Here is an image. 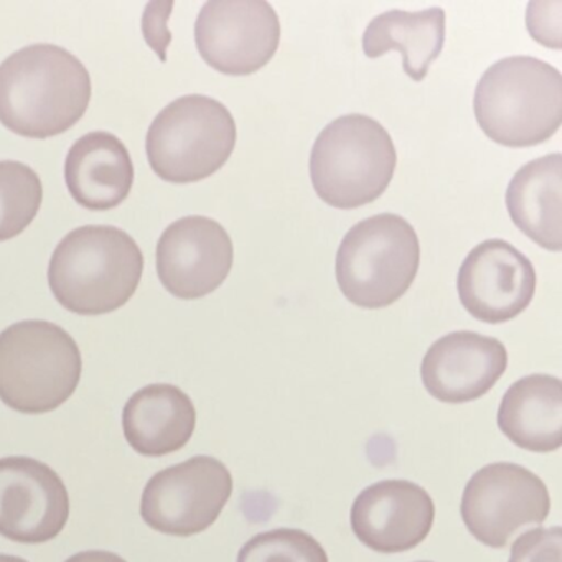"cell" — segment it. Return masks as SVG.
Masks as SVG:
<instances>
[{
    "label": "cell",
    "mask_w": 562,
    "mask_h": 562,
    "mask_svg": "<svg viewBox=\"0 0 562 562\" xmlns=\"http://www.w3.org/2000/svg\"><path fill=\"white\" fill-rule=\"evenodd\" d=\"M350 518L355 536L367 548L396 554L416 548L429 536L436 506L423 486L383 480L357 496Z\"/></svg>",
    "instance_id": "14"
},
{
    "label": "cell",
    "mask_w": 562,
    "mask_h": 562,
    "mask_svg": "<svg viewBox=\"0 0 562 562\" xmlns=\"http://www.w3.org/2000/svg\"><path fill=\"white\" fill-rule=\"evenodd\" d=\"M506 209L513 223L536 245L561 251V154H549L522 166L506 189Z\"/></svg>",
    "instance_id": "18"
},
{
    "label": "cell",
    "mask_w": 562,
    "mask_h": 562,
    "mask_svg": "<svg viewBox=\"0 0 562 562\" xmlns=\"http://www.w3.org/2000/svg\"><path fill=\"white\" fill-rule=\"evenodd\" d=\"M397 166L390 133L373 117L347 114L331 121L315 139L311 180L327 205L358 209L380 199Z\"/></svg>",
    "instance_id": "5"
},
{
    "label": "cell",
    "mask_w": 562,
    "mask_h": 562,
    "mask_svg": "<svg viewBox=\"0 0 562 562\" xmlns=\"http://www.w3.org/2000/svg\"><path fill=\"white\" fill-rule=\"evenodd\" d=\"M508 562H562V529H529L513 542Z\"/></svg>",
    "instance_id": "23"
},
{
    "label": "cell",
    "mask_w": 562,
    "mask_h": 562,
    "mask_svg": "<svg viewBox=\"0 0 562 562\" xmlns=\"http://www.w3.org/2000/svg\"><path fill=\"white\" fill-rule=\"evenodd\" d=\"M416 229L394 213L357 223L341 239L335 261L341 294L363 308H383L400 301L419 271Z\"/></svg>",
    "instance_id": "6"
},
{
    "label": "cell",
    "mask_w": 562,
    "mask_h": 562,
    "mask_svg": "<svg viewBox=\"0 0 562 562\" xmlns=\"http://www.w3.org/2000/svg\"><path fill=\"white\" fill-rule=\"evenodd\" d=\"M232 493L233 476L225 463L215 457H192L147 482L140 516L162 535H200L218 519Z\"/></svg>",
    "instance_id": "9"
},
{
    "label": "cell",
    "mask_w": 562,
    "mask_h": 562,
    "mask_svg": "<svg viewBox=\"0 0 562 562\" xmlns=\"http://www.w3.org/2000/svg\"><path fill=\"white\" fill-rule=\"evenodd\" d=\"M473 111L499 146H538L561 127V71L538 58H503L480 78Z\"/></svg>",
    "instance_id": "3"
},
{
    "label": "cell",
    "mask_w": 562,
    "mask_h": 562,
    "mask_svg": "<svg viewBox=\"0 0 562 562\" xmlns=\"http://www.w3.org/2000/svg\"><path fill=\"white\" fill-rule=\"evenodd\" d=\"M236 562H328V555L308 532L281 528L249 539Z\"/></svg>",
    "instance_id": "22"
},
{
    "label": "cell",
    "mask_w": 562,
    "mask_h": 562,
    "mask_svg": "<svg viewBox=\"0 0 562 562\" xmlns=\"http://www.w3.org/2000/svg\"><path fill=\"white\" fill-rule=\"evenodd\" d=\"M70 496L57 472L31 457L0 459V535L42 544L64 531Z\"/></svg>",
    "instance_id": "11"
},
{
    "label": "cell",
    "mask_w": 562,
    "mask_h": 562,
    "mask_svg": "<svg viewBox=\"0 0 562 562\" xmlns=\"http://www.w3.org/2000/svg\"><path fill=\"white\" fill-rule=\"evenodd\" d=\"M83 371L77 341L60 325L24 321L0 334V400L22 414H44L70 400Z\"/></svg>",
    "instance_id": "4"
},
{
    "label": "cell",
    "mask_w": 562,
    "mask_h": 562,
    "mask_svg": "<svg viewBox=\"0 0 562 562\" xmlns=\"http://www.w3.org/2000/svg\"><path fill=\"white\" fill-rule=\"evenodd\" d=\"M551 512L548 486L518 463L496 462L480 469L463 490L460 515L470 535L502 549L529 525H541Z\"/></svg>",
    "instance_id": "8"
},
{
    "label": "cell",
    "mask_w": 562,
    "mask_h": 562,
    "mask_svg": "<svg viewBox=\"0 0 562 562\" xmlns=\"http://www.w3.org/2000/svg\"><path fill=\"white\" fill-rule=\"evenodd\" d=\"M508 367L505 345L475 331H453L430 345L420 378L430 396L462 404L488 393Z\"/></svg>",
    "instance_id": "15"
},
{
    "label": "cell",
    "mask_w": 562,
    "mask_h": 562,
    "mask_svg": "<svg viewBox=\"0 0 562 562\" xmlns=\"http://www.w3.org/2000/svg\"><path fill=\"white\" fill-rule=\"evenodd\" d=\"M195 42L206 65L220 74L246 77L274 57L281 22L266 0H210L196 18Z\"/></svg>",
    "instance_id": "10"
},
{
    "label": "cell",
    "mask_w": 562,
    "mask_h": 562,
    "mask_svg": "<svg viewBox=\"0 0 562 562\" xmlns=\"http://www.w3.org/2000/svg\"><path fill=\"white\" fill-rule=\"evenodd\" d=\"M498 426L509 442L529 452H554L562 443V383L549 374H529L506 391Z\"/></svg>",
    "instance_id": "19"
},
{
    "label": "cell",
    "mask_w": 562,
    "mask_h": 562,
    "mask_svg": "<svg viewBox=\"0 0 562 562\" xmlns=\"http://www.w3.org/2000/svg\"><path fill=\"white\" fill-rule=\"evenodd\" d=\"M156 258L164 288L173 297L195 301L226 281L235 249L218 222L195 215L177 220L162 233Z\"/></svg>",
    "instance_id": "12"
},
{
    "label": "cell",
    "mask_w": 562,
    "mask_h": 562,
    "mask_svg": "<svg viewBox=\"0 0 562 562\" xmlns=\"http://www.w3.org/2000/svg\"><path fill=\"white\" fill-rule=\"evenodd\" d=\"M144 256L114 226H81L52 255L48 284L58 304L78 315H104L130 302L139 288Z\"/></svg>",
    "instance_id": "2"
},
{
    "label": "cell",
    "mask_w": 562,
    "mask_h": 562,
    "mask_svg": "<svg viewBox=\"0 0 562 562\" xmlns=\"http://www.w3.org/2000/svg\"><path fill=\"white\" fill-rule=\"evenodd\" d=\"M44 187L37 172L15 160L0 162V241L27 229L41 210Z\"/></svg>",
    "instance_id": "21"
},
{
    "label": "cell",
    "mask_w": 562,
    "mask_h": 562,
    "mask_svg": "<svg viewBox=\"0 0 562 562\" xmlns=\"http://www.w3.org/2000/svg\"><path fill=\"white\" fill-rule=\"evenodd\" d=\"M0 562H29L25 559L19 558V555L0 554Z\"/></svg>",
    "instance_id": "25"
},
{
    "label": "cell",
    "mask_w": 562,
    "mask_h": 562,
    "mask_svg": "<svg viewBox=\"0 0 562 562\" xmlns=\"http://www.w3.org/2000/svg\"><path fill=\"white\" fill-rule=\"evenodd\" d=\"M446 42V12L430 8L420 12L387 11L368 24L363 52L378 58L391 50L403 55V70L414 81L427 77L432 61L440 57Z\"/></svg>",
    "instance_id": "20"
},
{
    "label": "cell",
    "mask_w": 562,
    "mask_h": 562,
    "mask_svg": "<svg viewBox=\"0 0 562 562\" xmlns=\"http://www.w3.org/2000/svg\"><path fill=\"white\" fill-rule=\"evenodd\" d=\"M65 562H127L121 555L114 554L110 551H85L71 555Z\"/></svg>",
    "instance_id": "24"
},
{
    "label": "cell",
    "mask_w": 562,
    "mask_h": 562,
    "mask_svg": "<svg viewBox=\"0 0 562 562\" xmlns=\"http://www.w3.org/2000/svg\"><path fill=\"white\" fill-rule=\"evenodd\" d=\"M420 562H430V561H420Z\"/></svg>",
    "instance_id": "26"
},
{
    "label": "cell",
    "mask_w": 562,
    "mask_h": 562,
    "mask_svg": "<svg viewBox=\"0 0 562 562\" xmlns=\"http://www.w3.org/2000/svg\"><path fill=\"white\" fill-rule=\"evenodd\" d=\"M457 291L463 307L476 321L505 324L531 304L536 271L515 246L503 239H486L463 259Z\"/></svg>",
    "instance_id": "13"
},
{
    "label": "cell",
    "mask_w": 562,
    "mask_h": 562,
    "mask_svg": "<svg viewBox=\"0 0 562 562\" xmlns=\"http://www.w3.org/2000/svg\"><path fill=\"white\" fill-rule=\"evenodd\" d=\"M228 108L203 94H189L164 108L147 133V159L170 183H193L218 172L236 146Z\"/></svg>",
    "instance_id": "7"
},
{
    "label": "cell",
    "mask_w": 562,
    "mask_h": 562,
    "mask_svg": "<svg viewBox=\"0 0 562 562\" xmlns=\"http://www.w3.org/2000/svg\"><path fill=\"white\" fill-rule=\"evenodd\" d=\"M65 182L78 205L93 212L120 206L134 186V164L123 140L97 131L71 146L65 160Z\"/></svg>",
    "instance_id": "16"
},
{
    "label": "cell",
    "mask_w": 562,
    "mask_h": 562,
    "mask_svg": "<svg viewBox=\"0 0 562 562\" xmlns=\"http://www.w3.org/2000/svg\"><path fill=\"white\" fill-rule=\"evenodd\" d=\"M91 77L65 48L38 44L0 65V123L31 139L67 133L87 113Z\"/></svg>",
    "instance_id": "1"
},
{
    "label": "cell",
    "mask_w": 562,
    "mask_h": 562,
    "mask_svg": "<svg viewBox=\"0 0 562 562\" xmlns=\"http://www.w3.org/2000/svg\"><path fill=\"white\" fill-rule=\"evenodd\" d=\"M195 426L192 400L173 384L143 387L130 397L123 411L124 437L140 456L177 452L192 439Z\"/></svg>",
    "instance_id": "17"
}]
</instances>
